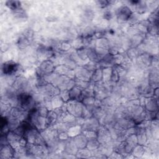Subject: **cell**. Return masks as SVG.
<instances>
[{"mask_svg":"<svg viewBox=\"0 0 159 159\" xmlns=\"http://www.w3.org/2000/svg\"><path fill=\"white\" fill-rule=\"evenodd\" d=\"M17 107L27 112L35 107V102L32 95L30 93L19 94Z\"/></svg>","mask_w":159,"mask_h":159,"instance_id":"obj_1","label":"cell"},{"mask_svg":"<svg viewBox=\"0 0 159 159\" xmlns=\"http://www.w3.org/2000/svg\"><path fill=\"white\" fill-rule=\"evenodd\" d=\"M24 137L27 139L28 143L40 145H46L40 132L35 127H32L27 130Z\"/></svg>","mask_w":159,"mask_h":159,"instance_id":"obj_2","label":"cell"},{"mask_svg":"<svg viewBox=\"0 0 159 159\" xmlns=\"http://www.w3.org/2000/svg\"><path fill=\"white\" fill-rule=\"evenodd\" d=\"M54 85L60 91L70 90L75 86V80L64 75H58Z\"/></svg>","mask_w":159,"mask_h":159,"instance_id":"obj_3","label":"cell"},{"mask_svg":"<svg viewBox=\"0 0 159 159\" xmlns=\"http://www.w3.org/2000/svg\"><path fill=\"white\" fill-rule=\"evenodd\" d=\"M12 87L19 94L30 93L29 89L30 88V86L29 81L23 76H18L16 78L12 83Z\"/></svg>","mask_w":159,"mask_h":159,"instance_id":"obj_4","label":"cell"},{"mask_svg":"<svg viewBox=\"0 0 159 159\" xmlns=\"http://www.w3.org/2000/svg\"><path fill=\"white\" fill-rule=\"evenodd\" d=\"M55 66L50 60H44L37 69L36 73L38 78H43L47 74L54 71Z\"/></svg>","mask_w":159,"mask_h":159,"instance_id":"obj_5","label":"cell"},{"mask_svg":"<svg viewBox=\"0 0 159 159\" xmlns=\"http://www.w3.org/2000/svg\"><path fill=\"white\" fill-rule=\"evenodd\" d=\"M97 132V139L101 145H105L109 142L112 138L111 133L105 126H99Z\"/></svg>","mask_w":159,"mask_h":159,"instance_id":"obj_6","label":"cell"},{"mask_svg":"<svg viewBox=\"0 0 159 159\" xmlns=\"http://www.w3.org/2000/svg\"><path fill=\"white\" fill-rule=\"evenodd\" d=\"M75 76L76 80L85 81H90L91 80L93 72L89 71L86 68L83 66H76L74 69Z\"/></svg>","mask_w":159,"mask_h":159,"instance_id":"obj_7","label":"cell"},{"mask_svg":"<svg viewBox=\"0 0 159 159\" xmlns=\"http://www.w3.org/2000/svg\"><path fill=\"white\" fill-rule=\"evenodd\" d=\"M100 126L99 120L93 116L84 119L81 125L82 130L97 131Z\"/></svg>","mask_w":159,"mask_h":159,"instance_id":"obj_8","label":"cell"},{"mask_svg":"<svg viewBox=\"0 0 159 159\" xmlns=\"http://www.w3.org/2000/svg\"><path fill=\"white\" fill-rule=\"evenodd\" d=\"M19 70V65L12 61L5 62L2 66V71L5 75L11 76Z\"/></svg>","mask_w":159,"mask_h":159,"instance_id":"obj_9","label":"cell"},{"mask_svg":"<svg viewBox=\"0 0 159 159\" xmlns=\"http://www.w3.org/2000/svg\"><path fill=\"white\" fill-rule=\"evenodd\" d=\"M132 14L131 9L127 6H122L118 8L116 12V16L119 20L124 22L129 20Z\"/></svg>","mask_w":159,"mask_h":159,"instance_id":"obj_10","label":"cell"},{"mask_svg":"<svg viewBox=\"0 0 159 159\" xmlns=\"http://www.w3.org/2000/svg\"><path fill=\"white\" fill-rule=\"evenodd\" d=\"M15 149L9 143L1 145L0 158L2 159L11 158L15 157Z\"/></svg>","mask_w":159,"mask_h":159,"instance_id":"obj_11","label":"cell"},{"mask_svg":"<svg viewBox=\"0 0 159 159\" xmlns=\"http://www.w3.org/2000/svg\"><path fill=\"white\" fill-rule=\"evenodd\" d=\"M153 62V58L148 54L143 53L137 57V63L141 68L148 67Z\"/></svg>","mask_w":159,"mask_h":159,"instance_id":"obj_12","label":"cell"},{"mask_svg":"<svg viewBox=\"0 0 159 159\" xmlns=\"http://www.w3.org/2000/svg\"><path fill=\"white\" fill-rule=\"evenodd\" d=\"M6 137L8 143L11 145L14 149L19 145V142L21 137L19 136L14 131H9L6 134Z\"/></svg>","mask_w":159,"mask_h":159,"instance_id":"obj_13","label":"cell"},{"mask_svg":"<svg viewBox=\"0 0 159 159\" xmlns=\"http://www.w3.org/2000/svg\"><path fill=\"white\" fill-rule=\"evenodd\" d=\"M78 150V148L73 142L72 138L70 137L68 140H66V142L65 143V147L63 150L66 154L76 155Z\"/></svg>","mask_w":159,"mask_h":159,"instance_id":"obj_14","label":"cell"},{"mask_svg":"<svg viewBox=\"0 0 159 159\" xmlns=\"http://www.w3.org/2000/svg\"><path fill=\"white\" fill-rule=\"evenodd\" d=\"M143 107L147 111H158L157 98L155 97L145 98Z\"/></svg>","mask_w":159,"mask_h":159,"instance_id":"obj_15","label":"cell"},{"mask_svg":"<svg viewBox=\"0 0 159 159\" xmlns=\"http://www.w3.org/2000/svg\"><path fill=\"white\" fill-rule=\"evenodd\" d=\"M69 95L70 100H75L81 102L83 99L82 90L76 85L69 90Z\"/></svg>","mask_w":159,"mask_h":159,"instance_id":"obj_16","label":"cell"},{"mask_svg":"<svg viewBox=\"0 0 159 159\" xmlns=\"http://www.w3.org/2000/svg\"><path fill=\"white\" fill-rule=\"evenodd\" d=\"M72 139L78 149H81V148L86 147V145H87V142H88V140L86 138V137L83 134V132H81L79 135L73 137Z\"/></svg>","mask_w":159,"mask_h":159,"instance_id":"obj_17","label":"cell"},{"mask_svg":"<svg viewBox=\"0 0 159 159\" xmlns=\"http://www.w3.org/2000/svg\"><path fill=\"white\" fill-rule=\"evenodd\" d=\"M58 120V116L54 110H50L46 117V122L48 127L54 125Z\"/></svg>","mask_w":159,"mask_h":159,"instance_id":"obj_18","label":"cell"},{"mask_svg":"<svg viewBox=\"0 0 159 159\" xmlns=\"http://www.w3.org/2000/svg\"><path fill=\"white\" fill-rule=\"evenodd\" d=\"M145 147L143 145L137 144L135 146L131 152L132 155L136 158H140L145 154Z\"/></svg>","mask_w":159,"mask_h":159,"instance_id":"obj_19","label":"cell"},{"mask_svg":"<svg viewBox=\"0 0 159 159\" xmlns=\"http://www.w3.org/2000/svg\"><path fill=\"white\" fill-rule=\"evenodd\" d=\"M82 127L81 125H74L69 128V129L67 130V133L70 138H73L80 134H81L82 132Z\"/></svg>","mask_w":159,"mask_h":159,"instance_id":"obj_20","label":"cell"},{"mask_svg":"<svg viewBox=\"0 0 159 159\" xmlns=\"http://www.w3.org/2000/svg\"><path fill=\"white\" fill-rule=\"evenodd\" d=\"M109 41L104 37L99 38L96 42V45L97 48H102L106 50H109Z\"/></svg>","mask_w":159,"mask_h":159,"instance_id":"obj_21","label":"cell"},{"mask_svg":"<svg viewBox=\"0 0 159 159\" xmlns=\"http://www.w3.org/2000/svg\"><path fill=\"white\" fill-rule=\"evenodd\" d=\"M100 143L98 142L97 139H89L87 142L86 145V148L89 149L91 152L96 150L97 148H99L100 146Z\"/></svg>","mask_w":159,"mask_h":159,"instance_id":"obj_22","label":"cell"},{"mask_svg":"<svg viewBox=\"0 0 159 159\" xmlns=\"http://www.w3.org/2000/svg\"><path fill=\"white\" fill-rule=\"evenodd\" d=\"M102 80V69L98 68L96 69L92 74L91 81L94 83H97Z\"/></svg>","mask_w":159,"mask_h":159,"instance_id":"obj_23","label":"cell"},{"mask_svg":"<svg viewBox=\"0 0 159 159\" xmlns=\"http://www.w3.org/2000/svg\"><path fill=\"white\" fill-rule=\"evenodd\" d=\"M51 101H52L53 109L61 107L65 104V102L63 101V99H61V98L59 94L52 97Z\"/></svg>","mask_w":159,"mask_h":159,"instance_id":"obj_24","label":"cell"},{"mask_svg":"<svg viewBox=\"0 0 159 159\" xmlns=\"http://www.w3.org/2000/svg\"><path fill=\"white\" fill-rule=\"evenodd\" d=\"M91 154V152L86 147H85L83 148L78 149L76 155L77 158H88L90 157V155Z\"/></svg>","mask_w":159,"mask_h":159,"instance_id":"obj_25","label":"cell"},{"mask_svg":"<svg viewBox=\"0 0 159 159\" xmlns=\"http://www.w3.org/2000/svg\"><path fill=\"white\" fill-rule=\"evenodd\" d=\"M76 54L80 59L81 60H88V56H87V48H79L76 50Z\"/></svg>","mask_w":159,"mask_h":159,"instance_id":"obj_26","label":"cell"},{"mask_svg":"<svg viewBox=\"0 0 159 159\" xmlns=\"http://www.w3.org/2000/svg\"><path fill=\"white\" fill-rule=\"evenodd\" d=\"M6 6L13 11L19 8H21L20 2L18 1H8L6 2Z\"/></svg>","mask_w":159,"mask_h":159,"instance_id":"obj_27","label":"cell"},{"mask_svg":"<svg viewBox=\"0 0 159 159\" xmlns=\"http://www.w3.org/2000/svg\"><path fill=\"white\" fill-rule=\"evenodd\" d=\"M36 107H37V113L39 116H40L42 117H47L49 110L45 106H43V104L42 105H39V106H37Z\"/></svg>","mask_w":159,"mask_h":159,"instance_id":"obj_28","label":"cell"},{"mask_svg":"<svg viewBox=\"0 0 159 159\" xmlns=\"http://www.w3.org/2000/svg\"><path fill=\"white\" fill-rule=\"evenodd\" d=\"M127 54L128 58L130 60H132L134 58H137L139 56V51L135 48L132 47L128 50Z\"/></svg>","mask_w":159,"mask_h":159,"instance_id":"obj_29","label":"cell"},{"mask_svg":"<svg viewBox=\"0 0 159 159\" xmlns=\"http://www.w3.org/2000/svg\"><path fill=\"white\" fill-rule=\"evenodd\" d=\"M83 134L86 137L88 140L91 139H97V132L93 130H83Z\"/></svg>","mask_w":159,"mask_h":159,"instance_id":"obj_30","label":"cell"},{"mask_svg":"<svg viewBox=\"0 0 159 159\" xmlns=\"http://www.w3.org/2000/svg\"><path fill=\"white\" fill-rule=\"evenodd\" d=\"M119 78H120V75H119L118 71H117V70L115 68H112V71L110 81H111L112 83H117V81H119Z\"/></svg>","mask_w":159,"mask_h":159,"instance_id":"obj_31","label":"cell"},{"mask_svg":"<svg viewBox=\"0 0 159 159\" xmlns=\"http://www.w3.org/2000/svg\"><path fill=\"white\" fill-rule=\"evenodd\" d=\"M59 95L63 99L65 102H67L70 100V95H69V90H63L60 91Z\"/></svg>","mask_w":159,"mask_h":159,"instance_id":"obj_32","label":"cell"},{"mask_svg":"<svg viewBox=\"0 0 159 159\" xmlns=\"http://www.w3.org/2000/svg\"><path fill=\"white\" fill-rule=\"evenodd\" d=\"M29 40L26 37H22L19 40V43L18 45L19 46V48H26L29 45Z\"/></svg>","mask_w":159,"mask_h":159,"instance_id":"obj_33","label":"cell"},{"mask_svg":"<svg viewBox=\"0 0 159 159\" xmlns=\"http://www.w3.org/2000/svg\"><path fill=\"white\" fill-rule=\"evenodd\" d=\"M71 48V45L67 42H63L60 43V49L59 50L63 52L68 51Z\"/></svg>","mask_w":159,"mask_h":159,"instance_id":"obj_34","label":"cell"},{"mask_svg":"<svg viewBox=\"0 0 159 159\" xmlns=\"http://www.w3.org/2000/svg\"><path fill=\"white\" fill-rule=\"evenodd\" d=\"M97 2L99 3V6L101 7H105L107 6H109L110 4V2H111V1H98Z\"/></svg>","mask_w":159,"mask_h":159,"instance_id":"obj_35","label":"cell"},{"mask_svg":"<svg viewBox=\"0 0 159 159\" xmlns=\"http://www.w3.org/2000/svg\"><path fill=\"white\" fill-rule=\"evenodd\" d=\"M112 17V14L110 11H106L104 14V18L106 19H110Z\"/></svg>","mask_w":159,"mask_h":159,"instance_id":"obj_36","label":"cell"}]
</instances>
